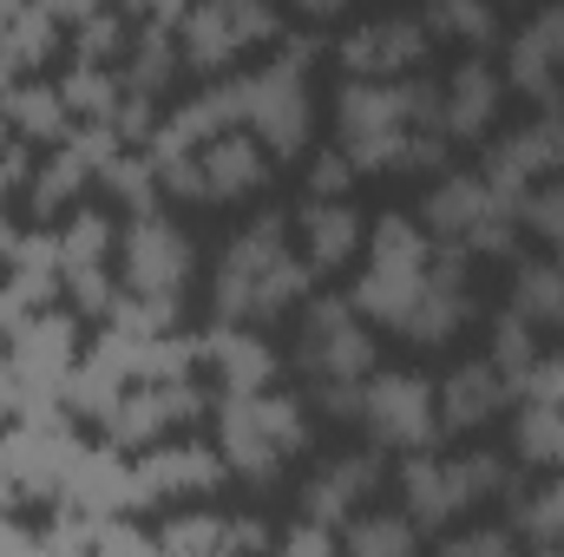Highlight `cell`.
Returning a JSON list of instances; mask_svg holds the SVG:
<instances>
[{"label":"cell","mask_w":564,"mask_h":557,"mask_svg":"<svg viewBox=\"0 0 564 557\" xmlns=\"http://www.w3.org/2000/svg\"><path fill=\"white\" fill-rule=\"evenodd\" d=\"M335 59L348 79H414L433 59V33L421 13H388V20H361L335 40Z\"/></svg>","instance_id":"obj_13"},{"label":"cell","mask_w":564,"mask_h":557,"mask_svg":"<svg viewBox=\"0 0 564 557\" xmlns=\"http://www.w3.org/2000/svg\"><path fill=\"white\" fill-rule=\"evenodd\" d=\"M0 139H7V119H0Z\"/></svg>","instance_id":"obj_38"},{"label":"cell","mask_w":564,"mask_h":557,"mask_svg":"<svg viewBox=\"0 0 564 557\" xmlns=\"http://www.w3.org/2000/svg\"><path fill=\"white\" fill-rule=\"evenodd\" d=\"M270 171H276V157L250 139V132H224V139H210L204 151H191V157L151 164V177L171 197H184V204H243V197H257L270 184Z\"/></svg>","instance_id":"obj_11"},{"label":"cell","mask_w":564,"mask_h":557,"mask_svg":"<svg viewBox=\"0 0 564 557\" xmlns=\"http://www.w3.org/2000/svg\"><path fill=\"white\" fill-rule=\"evenodd\" d=\"M558 328H564V321H558Z\"/></svg>","instance_id":"obj_40"},{"label":"cell","mask_w":564,"mask_h":557,"mask_svg":"<svg viewBox=\"0 0 564 557\" xmlns=\"http://www.w3.org/2000/svg\"><path fill=\"white\" fill-rule=\"evenodd\" d=\"M375 328L348 295H308L295 321V368L308 387H368L375 374Z\"/></svg>","instance_id":"obj_9"},{"label":"cell","mask_w":564,"mask_h":557,"mask_svg":"<svg viewBox=\"0 0 564 557\" xmlns=\"http://www.w3.org/2000/svg\"><path fill=\"white\" fill-rule=\"evenodd\" d=\"M512 532H519L532 551H564V472L539 479L532 492L512 499Z\"/></svg>","instance_id":"obj_23"},{"label":"cell","mask_w":564,"mask_h":557,"mask_svg":"<svg viewBox=\"0 0 564 557\" xmlns=\"http://www.w3.org/2000/svg\"><path fill=\"white\" fill-rule=\"evenodd\" d=\"M53 53V13H0V79Z\"/></svg>","instance_id":"obj_28"},{"label":"cell","mask_w":564,"mask_h":557,"mask_svg":"<svg viewBox=\"0 0 564 557\" xmlns=\"http://www.w3.org/2000/svg\"><path fill=\"white\" fill-rule=\"evenodd\" d=\"M348 184H355V164L328 144V151H315V164H308V197L315 204H341L348 197Z\"/></svg>","instance_id":"obj_34"},{"label":"cell","mask_w":564,"mask_h":557,"mask_svg":"<svg viewBox=\"0 0 564 557\" xmlns=\"http://www.w3.org/2000/svg\"><path fill=\"white\" fill-rule=\"evenodd\" d=\"M558 171H564V125H558V112H552V119H525V125L499 132V139L486 144V157H479V177H486L492 190H506V197H525L532 184H545V177H558Z\"/></svg>","instance_id":"obj_14"},{"label":"cell","mask_w":564,"mask_h":557,"mask_svg":"<svg viewBox=\"0 0 564 557\" xmlns=\"http://www.w3.org/2000/svg\"><path fill=\"white\" fill-rule=\"evenodd\" d=\"M177 13H151L132 26L126 40V92L132 99H158L171 79H177Z\"/></svg>","instance_id":"obj_20"},{"label":"cell","mask_w":564,"mask_h":557,"mask_svg":"<svg viewBox=\"0 0 564 557\" xmlns=\"http://www.w3.org/2000/svg\"><path fill=\"white\" fill-rule=\"evenodd\" d=\"M519 230L539 237V243H552L564 256V171L545 177V184H532V190L519 197Z\"/></svg>","instance_id":"obj_30"},{"label":"cell","mask_w":564,"mask_h":557,"mask_svg":"<svg viewBox=\"0 0 564 557\" xmlns=\"http://www.w3.org/2000/svg\"><path fill=\"white\" fill-rule=\"evenodd\" d=\"M224 479V459L217 452H164V459H151L144 466V492H204V485H217Z\"/></svg>","instance_id":"obj_29"},{"label":"cell","mask_w":564,"mask_h":557,"mask_svg":"<svg viewBox=\"0 0 564 557\" xmlns=\"http://www.w3.org/2000/svg\"><path fill=\"white\" fill-rule=\"evenodd\" d=\"M308 288L315 270L295 250V223L282 210H257L224 237L210 263V315L217 328H270L308 308Z\"/></svg>","instance_id":"obj_2"},{"label":"cell","mask_w":564,"mask_h":557,"mask_svg":"<svg viewBox=\"0 0 564 557\" xmlns=\"http://www.w3.org/2000/svg\"><path fill=\"white\" fill-rule=\"evenodd\" d=\"M492 499H519V472L506 452H414L401 466V518L414 532H440L459 525L466 512L492 505Z\"/></svg>","instance_id":"obj_3"},{"label":"cell","mask_w":564,"mask_h":557,"mask_svg":"<svg viewBox=\"0 0 564 557\" xmlns=\"http://www.w3.org/2000/svg\"><path fill=\"white\" fill-rule=\"evenodd\" d=\"M421 230L440 250H459L466 263H479V256L512 263V250L525 237L519 230V197L492 190L479 171H440V184L421 204Z\"/></svg>","instance_id":"obj_5"},{"label":"cell","mask_w":564,"mask_h":557,"mask_svg":"<svg viewBox=\"0 0 564 557\" xmlns=\"http://www.w3.org/2000/svg\"><path fill=\"white\" fill-rule=\"evenodd\" d=\"M341 557H421V532L401 512H361L341 525Z\"/></svg>","instance_id":"obj_24"},{"label":"cell","mask_w":564,"mask_h":557,"mask_svg":"<svg viewBox=\"0 0 564 557\" xmlns=\"http://www.w3.org/2000/svg\"><path fill=\"white\" fill-rule=\"evenodd\" d=\"M184 414H191L184 387H144V394H126L112 407V433L119 439H151V433H164L171 419H184Z\"/></svg>","instance_id":"obj_25"},{"label":"cell","mask_w":564,"mask_h":557,"mask_svg":"<svg viewBox=\"0 0 564 557\" xmlns=\"http://www.w3.org/2000/svg\"><path fill=\"white\" fill-rule=\"evenodd\" d=\"M289 20L270 7H250V0H204V7H184L177 13V59L191 73H230L237 53H250L257 40H282Z\"/></svg>","instance_id":"obj_12"},{"label":"cell","mask_w":564,"mask_h":557,"mask_svg":"<svg viewBox=\"0 0 564 557\" xmlns=\"http://www.w3.org/2000/svg\"><path fill=\"white\" fill-rule=\"evenodd\" d=\"M525 33H532V40L552 53V66L564 73V7H545V13H532V20H525Z\"/></svg>","instance_id":"obj_35"},{"label":"cell","mask_w":564,"mask_h":557,"mask_svg":"<svg viewBox=\"0 0 564 557\" xmlns=\"http://www.w3.org/2000/svg\"><path fill=\"white\" fill-rule=\"evenodd\" d=\"M506 308H512L525 328H539V335L558 328L564 321V270H558V256H519Z\"/></svg>","instance_id":"obj_21"},{"label":"cell","mask_w":564,"mask_h":557,"mask_svg":"<svg viewBox=\"0 0 564 557\" xmlns=\"http://www.w3.org/2000/svg\"><path fill=\"white\" fill-rule=\"evenodd\" d=\"M86 171H93V157L73 144V151H59L53 164H46V177H40V190H33V210H59L79 184H86Z\"/></svg>","instance_id":"obj_32"},{"label":"cell","mask_w":564,"mask_h":557,"mask_svg":"<svg viewBox=\"0 0 564 557\" xmlns=\"http://www.w3.org/2000/svg\"><path fill=\"white\" fill-rule=\"evenodd\" d=\"M315 433V414L295 401V394H250V401H224L217 414V459L250 479V485H270L282 466L308 446Z\"/></svg>","instance_id":"obj_7"},{"label":"cell","mask_w":564,"mask_h":557,"mask_svg":"<svg viewBox=\"0 0 564 557\" xmlns=\"http://www.w3.org/2000/svg\"><path fill=\"white\" fill-rule=\"evenodd\" d=\"M335 151L361 171H440V79H341L335 86Z\"/></svg>","instance_id":"obj_1"},{"label":"cell","mask_w":564,"mask_h":557,"mask_svg":"<svg viewBox=\"0 0 564 557\" xmlns=\"http://www.w3.org/2000/svg\"><path fill=\"white\" fill-rule=\"evenodd\" d=\"M204 361L217 368L224 401L270 394V381H276V354H270V341H263L257 328H217V335H210V348H204Z\"/></svg>","instance_id":"obj_19"},{"label":"cell","mask_w":564,"mask_h":557,"mask_svg":"<svg viewBox=\"0 0 564 557\" xmlns=\"http://www.w3.org/2000/svg\"><path fill=\"white\" fill-rule=\"evenodd\" d=\"M13 125H26V132H59V125H66V99L46 92V86H20V92H13Z\"/></svg>","instance_id":"obj_33"},{"label":"cell","mask_w":564,"mask_h":557,"mask_svg":"<svg viewBox=\"0 0 564 557\" xmlns=\"http://www.w3.org/2000/svg\"><path fill=\"white\" fill-rule=\"evenodd\" d=\"M289 40V33H282ZM322 40L295 33L289 53L263 59L257 73H237V106H243V132L263 144L270 157H295L315 132V99H308V66H315Z\"/></svg>","instance_id":"obj_6"},{"label":"cell","mask_w":564,"mask_h":557,"mask_svg":"<svg viewBox=\"0 0 564 557\" xmlns=\"http://www.w3.org/2000/svg\"><path fill=\"white\" fill-rule=\"evenodd\" d=\"M486 361L512 381V387H525V374L539 368V328H525L512 308H499L492 315V341H486Z\"/></svg>","instance_id":"obj_27"},{"label":"cell","mask_w":564,"mask_h":557,"mask_svg":"<svg viewBox=\"0 0 564 557\" xmlns=\"http://www.w3.org/2000/svg\"><path fill=\"white\" fill-rule=\"evenodd\" d=\"M295 250H302V263L315 270V276H335V270H348L361 250H368V223H361V210L341 197V204H302L295 210Z\"/></svg>","instance_id":"obj_18"},{"label":"cell","mask_w":564,"mask_h":557,"mask_svg":"<svg viewBox=\"0 0 564 557\" xmlns=\"http://www.w3.org/2000/svg\"><path fill=\"white\" fill-rule=\"evenodd\" d=\"M506 407H512V381H506L486 354H479V361L446 368V381H440V433L466 439V433L492 426Z\"/></svg>","instance_id":"obj_17"},{"label":"cell","mask_w":564,"mask_h":557,"mask_svg":"<svg viewBox=\"0 0 564 557\" xmlns=\"http://www.w3.org/2000/svg\"><path fill=\"white\" fill-rule=\"evenodd\" d=\"M433 263H440V243L421 230V217L388 210L381 223H368V256H361V276L348 288V302L361 308L368 328L401 335V321L414 315V302L433 282Z\"/></svg>","instance_id":"obj_4"},{"label":"cell","mask_w":564,"mask_h":557,"mask_svg":"<svg viewBox=\"0 0 564 557\" xmlns=\"http://www.w3.org/2000/svg\"><path fill=\"white\" fill-rule=\"evenodd\" d=\"M381 452H335V459H322L308 479H302V525H322V532H335V525H348V518H361L368 512V499L381 492Z\"/></svg>","instance_id":"obj_16"},{"label":"cell","mask_w":564,"mask_h":557,"mask_svg":"<svg viewBox=\"0 0 564 557\" xmlns=\"http://www.w3.org/2000/svg\"><path fill=\"white\" fill-rule=\"evenodd\" d=\"M512 452H519L532 472H564V407L558 401H519Z\"/></svg>","instance_id":"obj_22"},{"label":"cell","mask_w":564,"mask_h":557,"mask_svg":"<svg viewBox=\"0 0 564 557\" xmlns=\"http://www.w3.org/2000/svg\"><path fill=\"white\" fill-rule=\"evenodd\" d=\"M558 125H564V112H558Z\"/></svg>","instance_id":"obj_39"},{"label":"cell","mask_w":564,"mask_h":557,"mask_svg":"<svg viewBox=\"0 0 564 557\" xmlns=\"http://www.w3.org/2000/svg\"><path fill=\"white\" fill-rule=\"evenodd\" d=\"M506 112V73L492 66V53H459L453 73L440 79V132L446 144L486 139Z\"/></svg>","instance_id":"obj_15"},{"label":"cell","mask_w":564,"mask_h":557,"mask_svg":"<svg viewBox=\"0 0 564 557\" xmlns=\"http://www.w3.org/2000/svg\"><path fill=\"white\" fill-rule=\"evenodd\" d=\"M539 557H564V551H539Z\"/></svg>","instance_id":"obj_37"},{"label":"cell","mask_w":564,"mask_h":557,"mask_svg":"<svg viewBox=\"0 0 564 557\" xmlns=\"http://www.w3.org/2000/svg\"><path fill=\"white\" fill-rule=\"evenodd\" d=\"M191 276H197V243H191V230H184L177 217H164L158 204L139 210V217L126 223V237H119V282L139 295V308L151 321H164V315L184 302Z\"/></svg>","instance_id":"obj_8"},{"label":"cell","mask_w":564,"mask_h":557,"mask_svg":"<svg viewBox=\"0 0 564 557\" xmlns=\"http://www.w3.org/2000/svg\"><path fill=\"white\" fill-rule=\"evenodd\" d=\"M421 26L433 33V40H459L466 53H492V40L506 33L492 7H466V0H440V7H426Z\"/></svg>","instance_id":"obj_26"},{"label":"cell","mask_w":564,"mask_h":557,"mask_svg":"<svg viewBox=\"0 0 564 557\" xmlns=\"http://www.w3.org/2000/svg\"><path fill=\"white\" fill-rule=\"evenodd\" d=\"M282 557H341V545H335V532L302 525V532H289V538H282Z\"/></svg>","instance_id":"obj_36"},{"label":"cell","mask_w":564,"mask_h":557,"mask_svg":"<svg viewBox=\"0 0 564 557\" xmlns=\"http://www.w3.org/2000/svg\"><path fill=\"white\" fill-rule=\"evenodd\" d=\"M375 452H433L440 439V381L421 368H375L361 387V419H355Z\"/></svg>","instance_id":"obj_10"},{"label":"cell","mask_w":564,"mask_h":557,"mask_svg":"<svg viewBox=\"0 0 564 557\" xmlns=\"http://www.w3.org/2000/svg\"><path fill=\"white\" fill-rule=\"evenodd\" d=\"M433 557H525V538L512 525H459L440 538Z\"/></svg>","instance_id":"obj_31"}]
</instances>
